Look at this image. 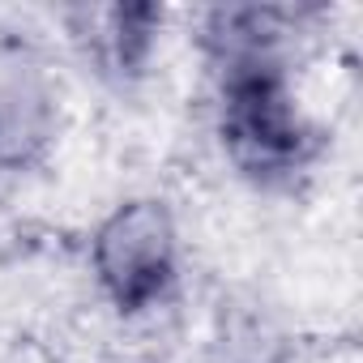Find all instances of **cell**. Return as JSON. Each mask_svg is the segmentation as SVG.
<instances>
[{
	"mask_svg": "<svg viewBox=\"0 0 363 363\" xmlns=\"http://www.w3.org/2000/svg\"><path fill=\"white\" fill-rule=\"evenodd\" d=\"M206 82L214 141L240 179L282 193L316 171L325 128L295 90V65H244L206 73Z\"/></svg>",
	"mask_w": 363,
	"mask_h": 363,
	"instance_id": "1",
	"label": "cell"
},
{
	"mask_svg": "<svg viewBox=\"0 0 363 363\" xmlns=\"http://www.w3.org/2000/svg\"><path fill=\"white\" fill-rule=\"evenodd\" d=\"M65 22L94 77L116 90H128L154 65L167 13L158 5H103V9H73L65 13Z\"/></svg>",
	"mask_w": 363,
	"mask_h": 363,
	"instance_id": "4",
	"label": "cell"
},
{
	"mask_svg": "<svg viewBox=\"0 0 363 363\" xmlns=\"http://www.w3.org/2000/svg\"><path fill=\"white\" fill-rule=\"evenodd\" d=\"M90 278L103 303L141 320L175 303L184 286L179 218L162 197H128L111 206L90 235Z\"/></svg>",
	"mask_w": 363,
	"mask_h": 363,
	"instance_id": "2",
	"label": "cell"
},
{
	"mask_svg": "<svg viewBox=\"0 0 363 363\" xmlns=\"http://www.w3.org/2000/svg\"><path fill=\"white\" fill-rule=\"evenodd\" d=\"M60 77L43 43L0 30V171H35L60 141Z\"/></svg>",
	"mask_w": 363,
	"mask_h": 363,
	"instance_id": "3",
	"label": "cell"
}]
</instances>
